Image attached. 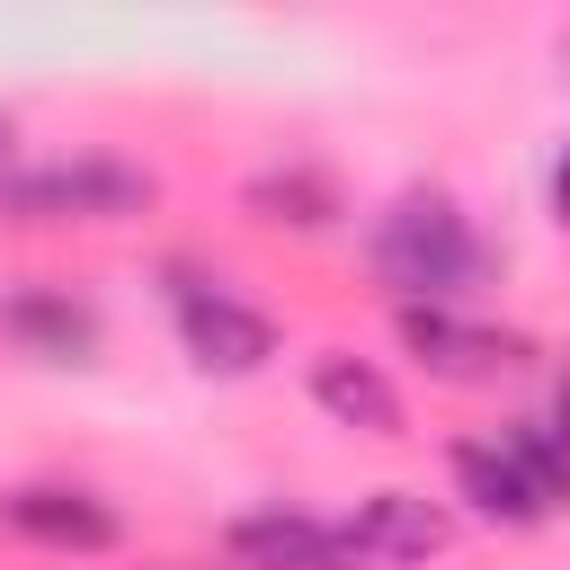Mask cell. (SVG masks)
<instances>
[{"label":"cell","mask_w":570,"mask_h":570,"mask_svg":"<svg viewBox=\"0 0 570 570\" xmlns=\"http://www.w3.org/2000/svg\"><path fill=\"white\" fill-rule=\"evenodd\" d=\"M365 258H374L392 312H401V303L454 312V294H472V285L490 276V240L472 232V214H463L445 187H401V196L374 214Z\"/></svg>","instance_id":"obj_1"},{"label":"cell","mask_w":570,"mask_h":570,"mask_svg":"<svg viewBox=\"0 0 570 570\" xmlns=\"http://www.w3.org/2000/svg\"><path fill=\"white\" fill-rule=\"evenodd\" d=\"M151 205H160V178L134 169V160H107V151L36 160V169L0 178V214L9 223H134Z\"/></svg>","instance_id":"obj_2"},{"label":"cell","mask_w":570,"mask_h":570,"mask_svg":"<svg viewBox=\"0 0 570 570\" xmlns=\"http://www.w3.org/2000/svg\"><path fill=\"white\" fill-rule=\"evenodd\" d=\"M169 312H178V347H187L205 374H223V383L267 374V356H276V321H267L258 303H240L232 285H214V276H178V285H169Z\"/></svg>","instance_id":"obj_3"},{"label":"cell","mask_w":570,"mask_h":570,"mask_svg":"<svg viewBox=\"0 0 570 570\" xmlns=\"http://www.w3.org/2000/svg\"><path fill=\"white\" fill-rule=\"evenodd\" d=\"M392 330L419 356V374H436V383H499L534 356L517 330H490V321H463V312H436V303H401Z\"/></svg>","instance_id":"obj_4"},{"label":"cell","mask_w":570,"mask_h":570,"mask_svg":"<svg viewBox=\"0 0 570 570\" xmlns=\"http://www.w3.org/2000/svg\"><path fill=\"white\" fill-rule=\"evenodd\" d=\"M0 525L18 543H36V552H116L125 543V517L98 490H80V481H27V490H9Z\"/></svg>","instance_id":"obj_5"},{"label":"cell","mask_w":570,"mask_h":570,"mask_svg":"<svg viewBox=\"0 0 570 570\" xmlns=\"http://www.w3.org/2000/svg\"><path fill=\"white\" fill-rule=\"evenodd\" d=\"M338 534H347V552H356L365 570H419V561H436V552L454 543V517H445L428 490H365Z\"/></svg>","instance_id":"obj_6"},{"label":"cell","mask_w":570,"mask_h":570,"mask_svg":"<svg viewBox=\"0 0 570 570\" xmlns=\"http://www.w3.org/2000/svg\"><path fill=\"white\" fill-rule=\"evenodd\" d=\"M445 472H454V499H463L481 525L525 534V525H543V517H552V499L534 490V472L517 463V445H508V436H454V445H445Z\"/></svg>","instance_id":"obj_7"},{"label":"cell","mask_w":570,"mask_h":570,"mask_svg":"<svg viewBox=\"0 0 570 570\" xmlns=\"http://www.w3.org/2000/svg\"><path fill=\"white\" fill-rule=\"evenodd\" d=\"M223 552L240 570H356L347 534L321 525V517H303V508H240L223 525Z\"/></svg>","instance_id":"obj_8"},{"label":"cell","mask_w":570,"mask_h":570,"mask_svg":"<svg viewBox=\"0 0 570 570\" xmlns=\"http://www.w3.org/2000/svg\"><path fill=\"white\" fill-rule=\"evenodd\" d=\"M303 383H312V410H321V419H338V428H356V436H410L401 383H392L374 356H356V347H321Z\"/></svg>","instance_id":"obj_9"},{"label":"cell","mask_w":570,"mask_h":570,"mask_svg":"<svg viewBox=\"0 0 570 570\" xmlns=\"http://www.w3.org/2000/svg\"><path fill=\"white\" fill-rule=\"evenodd\" d=\"M0 330L27 356H45V365H89L98 356V312L71 285H45V276H27V285L0 294Z\"/></svg>","instance_id":"obj_10"},{"label":"cell","mask_w":570,"mask_h":570,"mask_svg":"<svg viewBox=\"0 0 570 570\" xmlns=\"http://www.w3.org/2000/svg\"><path fill=\"white\" fill-rule=\"evenodd\" d=\"M240 205H249V223H276V232H330V223L347 214L338 178L312 169V160H276V169H258V178L240 187Z\"/></svg>","instance_id":"obj_11"},{"label":"cell","mask_w":570,"mask_h":570,"mask_svg":"<svg viewBox=\"0 0 570 570\" xmlns=\"http://www.w3.org/2000/svg\"><path fill=\"white\" fill-rule=\"evenodd\" d=\"M499 436L517 445V463L534 472V490H543V499L561 508V499H570V445H561V436H552L543 419H517V428H499Z\"/></svg>","instance_id":"obj_12"},{"label":"cell","mask_w":570,"mask_h":570,"mask_svg":"<svg viewBox=\"0 0 570 570\" xmlns=\"http://www.w3.org/2000/svg\"><path fill=\"white\" fill-rule=\"evenodd\" d=\"M552 223L570 232V142H561V160H552Z\"/></svg>","instance_id":"obj_13"},{"label":"cell","mask_w":570,"mask_h":570,"mask_svg":"<svg viewBox=\"0 0 570 570\" xmlns=\"http://www.w3.org/2000/svg\"><path fill=\"white\" fill-rule=\"evenodd\" d=\"M543 428H552V436L570 445V374H561V392H552V419H543Z\"/></svg>","instance_id":"obj_14"},{"label":"cell","mask_w":570,"mask_h":570,"mask_svg":"<svg viewBox=\"0 0 570 570\" xmlns=\"http://www.w3.org/2000/svg\"><path fill=\"white\" fill-rule=\"evenodd\" d=\"M0 178H9V116H0Z\"/></svg>","instance_id":"obj_15"}]
</instances>
